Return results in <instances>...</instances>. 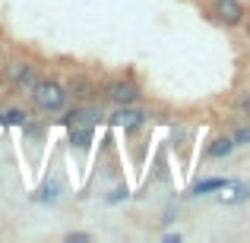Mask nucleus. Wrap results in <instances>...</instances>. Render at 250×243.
I'll return each instance as SVG.
<instances>
[{"label":"nucleus","mask_w":250,"mask_h":243,"mask_svg":"<svg viewBox=\"0 0 250 243\" xmlns=\"http://www.w3.org/2000/svg\"><path fill=\"white\" fill-rule=\"evenodd\" d=\"M0 123H6V120H3V114H0Z\"/></svg>","instance_id":"16"},{"label":"nucleus","mask_w":250,"mask_h":243,"mask_svg":"<svg viewBox=\"0 0 250 243\" xmlns=\"http://www.w3.org/2000/svg\"><path fill=\"white\" fill-rule=\"evenodd\" d=\"M57 189H61V187H57L54 180H51V183H44V187H42V193H38V199H42V202H54V199H57Z\"/></svg>","instance_id":"9"},{"label":"nucleus","mask_w":250,"mask_h":243,"mask_svg":"<svg viewBox=\"0 0 250 243\" xmlns=\"http://www.w3.org/2000/svg\"><path fill=\"white\" fill-rule=\"evenodd\" d=\"M73 95H80V98H89L92 95V82H85V79H73Z\"/></svg>","instance_id":"10"},{"label":"nucleus","mask_w":250,"mask_h":243,"mask_svg":"<svg viewBox=\"0 0 250 243\" xmlns=\"http://www.w3.org/2000/svg\"><path fill=\"white\" fill-rule=\"evenodd\" d=\"M89 139H92V130H73V142H76L80 149L89 146Z\"/></svg>","instance_id":"11"},{"label":"nucleus","mask_w":250,"mask_h":243,"mask_svg":"<svg viewBox=\"0 0 250 243\" xmlns=\"http://www.w3.org/2000/svg\"><path fill=\"white\" fill-rule=\"evenodd\" d=\"M228 180H222V177H209V180H200L193 187V193H212V189H225Z\"/></svg>","instance_id":"8"},{"label":"nucleus","mask_w":250,"mask_h":243,"mask_svg":"<svg viewBox=\"0 0 250 243\" xmlns=\"http://www.w3.org/2000/svg\"><path fill=\"white\" fill-rule=\"evenodd\" d=\"M247 142H250V127H241L234 133V146H247Z\"/></svg>","instance_id":"14"},{"label":"nucleus","mask_w":250,"mask_h":243,"mask_svg":"<svg viewBox=\"0 0 250 243\" xmlns=\"http://www.w3.org/2000/svg\"><path fill=\"white\" fill-rule=\"evenodd\" d=\"M212 16L219 19L222 25H241L247 13H244V3H241V0H215Z\"/></svg>","instance_id":"4"},{"label":"nucleus","mask_w":250,"mask_h":243,"mask_svg":"<svg viewBox=\"0 0 250 243\" xmlns=\"http://www.w3.org/2000/svg\"><path fill=\"white\" fill-rule=\"evenodd\" d=\"M6 123H13V127H22L25 123V111H10V114H3Z\"/></svg>","instance_id":"12"},{"label":"nucleus","mask_w":250,"mask_h":243,"mask_svg":"<svg viewBox=\"0 0 250 243\" xmlns=\"http://www.w3.org/2000/svg\"><path fill=\"white\" fill-rule=\"evenodd\" d=\"M104 98H108L111 104H117V108H124V104L140 101V89H136V82H130V79H111L104 85Z\"/></svg>","instance_id":"2"},{"label":"nucleus","mask_w":250,"mask_h":243,"mask_svg":"<svg viewBox=\"0 0 250 243\" xmlns=\"http://www.w3.org/2000/svg\"><path fill=\"white\" fill-rule=\"evenodd\" d=\"M143 117H146V114H143V111H136L133 104H124V108L117 111V114L111 117V120H114L117 127H127V130H133V127H140V123H143Z\"/></svg>","instance_id":"6"},{"label":"nucleus","mask_w":250,"mask_h":243,"mask_svg":"<svg viewBox=\"0 0 250 243\" xmlns=\"http://www.w3.org/2000/svg\"><path fill=\"white\" fill-rule=\"evenodd\" d=\"M234 152V136H219V139L209 146V158H225Z\"/></svg>","instance_id":"7"},{"label":"nucleus","mask_w":250,"mask_h":243,"mask_svg":"<svg viewBox=\"0 0 250 243\" xmlns=\"http://www.w3.org/2000/svg\"><path fill=\"white\" fill-rule=\"evenodd\" d=\"M3 76H6V82H10L13 89H25L29 92L32 85H35V79H38V70L32 67L29 60H13Z\"/></svg>","instance_id":"3"},{"label":"nucleus","mask_w":250,"mask_h":243,"mask_svg":"<svg viewBox=\"0 0 250 243\" xmlns=\"http://www.w3.org/2000/svg\"><path fill=\"white\" fill-rule=\"evenodd\" d=\"M247 196H250V187L241 183V187H234V196H228V202H241V199H247Z\"/></svg>","instance_id":"13"},{"label":"nucleus","mask_w":250,"mask_h":243,"mask_svg":"<svg viewBox=\"0 0 250 243\" xmlns=\"http://www.w3.org/2000/svg\"><path fill=\"white\" fill-rule=\"evenodd\" d=\"M117 199H127V189H114V196H111V202H117Z\"/></svg>","instance_id":"15"},{"label":"nucleus","mask_w":250,"mask_h":243,"mask_svg":"<svg viewBox=\"0 0 250 243\" xmlns=\"http://www.w3.org/2000/svg\"><path fill=\"white\" fill-rule=\"evenodd\" d=\"M67 127L70 130H92L95 127V111L92 108H73L67 114Z\"/></svg>","instance_id":"5"},{"label":"nucleus","mask_w":250,"mask_h":243,"mask_svg":"<svg viewBox=\"0 0 250 243\" xmlns=\"http://www.w3.org/2000/svg\"><path fill=\"white\" fill-rule=\"evenodd\" d=\"M32 95V104H35L42 114H57V111L67 108V85H61L57 79H35V85L29 89Z\"/></svg>","instance_id":"1"}]
</instances>
